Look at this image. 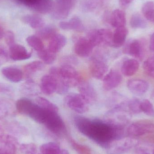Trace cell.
Instances as JSON below:
<instances>
[{
  "label": "cell",
  "mask_w": 154,
  "mask_h": 154,
  "mask_svg": "<svg viewBox=\"0 0 154 154\" xmlns=\"http://www.w3.org/2000/svg\"><path fill=\"white\" fill-rule=\"evenodd\" d=\"M61 150L59 145L54 142L43 144L40 147L42 154H60Z\"/></svg>",
  "instance_id": "f1b7e54d"
},
{
  "label": "cell",
  "mask_w": 154,
  "mask_h": 154,
  "mask_svg": "<svg viewBox=\"0 0 154 154\" xmlns=\"http://www.w3.org/2000/svg\"><path fill=\"white\" fill-rule=\"evenodd\" d=\"M4 37L5 42L9 47L15 44V36L12 31H7L5 33Z\"/></svg>",
  "instance_id": "60d3db41"
},
{
  "label": "cell",
  "mask_w": 154,
  "mask_h": 154,
  "mask_svg": "<svg viewBox=\"0 0 154 154\" xmlns=\"http://www.w3.org/2000/svg\"><path fill=\"white\" fill-rule=\"evenodd\" d=\"M2 73L6 79L14 83L20 82L23 77V73L18 68L13 66L5 67L2 69Z\"/></svg>",
  "instance_id": "e0dca14e"
},
{
  "label": "cell",
  "mask_w": 154,
  "mask_h": 154,
  "mask_svg": "<svg viewBox=\"0 0 154 154\" xmlns=\"http://www.w3.org/2000/svg\"><path fill=\"white\" fill-rule=\"evenodd\" d=\"M37 31V35L40 38L44 40L49 39L57 33V31L53 27H48L42 28Z\"/></svg>",
  "instance_id": "d6a6232c"
},
{
  "label": "cell",
  "mask_w": 154,
  "mask_h": 154,
  "mask_svg": "<svg viewBox=\"0 0 154 154\" xmlns=\"http://www.w3.org/2000/svg\"><path fill=\"white\" fill-rule=\"evenodd\" d=\"M89 69L91 75L97 79L104 78L108 70V66L106 60L99 55L93 56L90 60Z\"/></svg>",
  "instance_id": "5b68a950"
},
{
  "label": "cell",
  "mask_w": 154,
  "mask_h": 154,
  "mask_svg": "<svg viewBox=\"0 0 154 154\" xmlns=\"http://www.w3.org/2000/svg\"><path fill=\"white\" fill-rule=\"evenodd\" d=\"M127 133L132 136H141L154 133V123L147 121L134 122L128 128Z\"/></svg>",
  "instance_id": "ba28073f"
},
{
  "label": "cell",
  "mask_w": 154,
  "mask_h": 154,
  "mask_svg": "<svg viewBox=\"0 0 154 154\" xmlns=\"http://www.w3.org/2000/svg\"><path fill=\"white\" fill-rule=\"evenodd\" d=\"M75 123L82 134L106 148L113 141L122 138L123 135L124 127L110 121L91 120L77 116L75 118Z\"/></svg>",
  "instance_id": "6da1fadb"
},
{
  "label": "cell",
  "mask_w": 154,
  "mask_h": 154,
  "mask_svg": "<svg viewBox=\"0 0 154 154\" xmlns=\"http://www.w3.org/2000/svg\"><path fill=\"white\" fill-rule=\"evenodd\" d=\"M9 56L13 60L20 61L29 59L31 57L32 53L22 45L15 43L9 47Z\"/></svg>",
  "instance_id": "4fadbf2b"
},
{
  "label": "cell",
  "mask_w": 154,
  "mask_h": 154,
  "mask_svg": "<svg viewBox=\"0 0 154 154\" xmlns=\"http://www.w3.org/2000/svg\"><path fill=\"white\" fill-rule=\"evenodd\" d=\"M19 142L16 137L5 135L0 140V154H15Z\"/></svg>",
  "instance_id": "9c48e42d"
},
{
  "label": "cell",
  "mask_w": 154,
  "mask_h": 154,
  "mask_svg": "<svg viewBox=\"0 0 154 154\" xmlns=\"http://www.w3.org/2000/svg\"><path fill=\"white\" fill-rule=\"evenodd\" d=\"M141 101L136 98L130 100L128 102L127 106L130 112L134 114H139L142 111L140 109Z\"/></svg>",
  "instance_id": "d590c367"
},
{
  "label": "cell",
  "mask_w": 154,
  "mask_h": 154,
  "mask_svg": "<svg viewBox=\"0 0 154 154\" xmlns=\"http://www.w3.org/2000/svg\"><path fill=\"white\" fill-rule=\"evenodd\" d=\"M36 87L34 82L30 79H28V80L23 84L21 88L23 92L28 95H33L36 93Z\"/></svg>",
  "instance_id": "8d00e7d4"
},
{
  "label": "cell",
  "mask_w": 154,
  "mask_h": 154,
  "mask_svg": "<svg viewBox=\"0 0 154 154\" xmlns=\"http://www.w3.org/2000/svg\"><path fill=\"white\" fill-rule=\"evenodd\" d=\"M53 5L52 0H37L32 5L31 7L38 12L46 14L51 11Z\"/></svg>",
  "instance_id": "d4e9b609"
},
{
  "label": "cell",
  "mask_w": 154,
  "mask_h": 154,
  "mask_svg": "<svg viewBox=\"0 0 154 154\" xmlns=\"http://www.w3.org/2000/svg\"><path fill=\"white\" fill-rule=\"evenodd\" d=\"M59 72L60 77L70 86H78L82 82L79 73L72 65L63 64L60 68H59Z\"/></svg>",
  "instance_id": "8992f818"
},
{
  "label": "cell",
  "mask_w": 154,
  "mask_h": 154,
  "mask_svg": "<svg viewBox=\"0 0 154 154\" xmlns=\"http://www.w3.org/2000/svg\"><path fill=\"white\" fill-rule=\"evenodd\" d=\"M143 67L146 73L151 76L154 77V55L144 62Z\"/></svg>",
  "instance_id": "74e56055"
},
{
  "label": "cell",
  "mask_w": 154,
  "mask_h": 154,
  "mask_svg": "<svg viewBox=\"0 0 154 154\" xmlns=\"http://www.w3.org/2000/svg\"><path fill=\"white\" fill-rule=\"evenodd\" d=\"M58 112H49L46 121L43 125L51 132L57 134L65 133L66 126Z\"/></svg>",
  "instance_id": "52a82bcc"
},
{
  "label": "cell",
  "mask_w": 154,
  "mask_h": 154,
  "mask_svg": "<svg viewBox=\"0 0 154 154\" xmlns=\"http://www.w3.org/2000/svg\"><path fill=\"white\" fill-rule=\"evenodd\" d=\"M49 40L48 49L56 54L64 48L67 42L65 36L58 33H56Z\"/></svg>",
  "instance_id": "ac0fdd59"
},
{
  "label": "cell",
  "mask_w": 154,
  "mask_h": 154,
  "mask_svg": "<svg viewBox=\"0 0 154 154\" xmlns=\"http://www.w3.org/2000/svg\"><path fill=\"white\" fill-rule=\"evenodd\" d=\"M50 75L55 77L57 81L58 89L57 92L58 94H64L68 91L69 85L66 81L60 77L59 72V68L52 67L50 69Z\"/></svg>",
  "instance_id": "44dd1931"
},
{
  "label": "cell",
  "mask_w": 154,
  "mask_h": 154,
  "mask_svg": "<svg viewBox=\"0 0 154 154\" xmlns=\"http://www.w3.org/2000/svg\"><path fill=\"white\" fill-rule=\"evenodd\" d=\"M125 52L132 57L141 58L143 56V47L139 41L134 40L132 41L127 46Z\"/></svg>",
  "instance_id": "484cf974"
},
{
  "label": "cell",
  "mask_w": 154,
  "mask_h": 154,
  "mask_svg": "<svg viewBox=\"0 0 154 154\" xmlns=\"http://www.w3.org/2000/svg\"><path fill=\"white\" fill-rule=\"evenodd\" d=\"M39 58L42 62L47 65L53 63L57 58V54L50 51L48 49H43L38 53Z\"/></svg>",
  "instance_id": "f546056e"
},
{
  "label": "cell",
  "mask_w": 154,
  "mask_h": 154,
  "mask_svg": "<svg viewBox=\"0 0 154 154\" xmlns=\"http://www.w3.org/2000/svg\"><path fill=\"white\" fill-rule=\"evenodd\" d=\"M128 34V30L125 27L116 28L113 33V46L114 48L121 47L125 43Z\"/></svg>",
  "instance_id": "7402d4cb"
},
{
  "label": "cell",
  "mask_w": 154,
  "mask_h": 154,
  "mask_svg": "<svg viewBox=\"0 0 154 154\" xmlns=\"http://www.w3.org/2000/svg\"><path fill=\"white\" fill-rule=\"evenodd\" d=\"M44 67V63L42 61L39 60L32 61L24 66V73L26 76L29 78L36 72L42 70Z\"/></svg>",
  "instance_id": "4316f807"
},
{
  "label": "cell",
  "mask_w": 154,
  "mask_h": 154,
  "mask_svg": "<svg viewBox=\"0 0 154 154\" xmlns=\"http://www.w3.org/2000/svg\"><path fill=\"white\" fill-rule=\"evenodd\" d=\"M154 3V1H153Z\"/></svg>",
  "instance_id": "db71d44e"
},
{
  "label": "cell",
  "mask_w": 154,
  "mask_h": 154,
  "mask_svg": "<svg viewBox=\"0 0 154 154\" xmlns=\"http://www.w3.org/2000/svg\"><path fill=\"white\" fill-rule=\"evenodd\" d=\"M20 149L23 154H37V146L32 143L22 144L20 146Z\"/></svg>",
  "instance_id": "f35d334b"
},
{
  "label": "cell",
  "mask_w": 154,
  "mask_h": 154,
  "mask_svg": "<svg viewBox=\"0 0 154 154\" xmlns=\"http://www.w3.org/2000/svg\"><path fill=\"white\" fill-rule=\"evenodd\" d=\"M11 91V86L6 84L0 83V94H10Z\"/></svg>",
  "instance_id": "7bdbcfd3"
},
{
  "label": "cell",
  "mask_w": 154,
  "mask_h": 154,
  "mask_svg": "<svg viewBox=\"0 0 154 154\" xmlns=\"http://www.w3.org/2000/svg\"><path fill=\"white\" fill-rule=\"evenodd\" d=\"M113 33L108 29H100L91 31L88 34V38L94 47L100 45L113 46Z\"/></svg>",
  "instance_id": "3957f363"
},
{
  "label": "cell",
  "mask_w": 154,
  "mask_h": 154,
  "mask_svg": "<svg viewBox=\"0 0 154 154\" xmlns=\"http://www.w3.org/2000/svg\"><path fill=\"white\" fill-rule=\"evenodd\" d=\"M72 145L76 151L80 154H93L91 153L90 149L85 146L82 145L75 141L71 142Z\"/></svg>",
  "instance_id": "ab89813d"
},
{
  "label": "cell",
  "mask_w": 154,
  "mask_h": 154,
  "mask_svg": "<svg viewBox=\"0 0 154 154\" xmlns=\"http://www.w3.org/2000/svg\"><path fill=\"white\" fill-rule=\"evenodd\" d=\"M22 20L34 29H40L43 27L45 22L44 20L38 15L28 14L23 16Z\"/></svg>",
  "instance_id": "cb8c5ba5"
},
{
  "label": "cell",
  "mask_w": 154,
  "mask_h": 154,
  "mask_svg": "<svg viewBox=\"0 0 154 154\" xmlns=\"http://www.w3.org/2000/svg\"><path fill=\"white\" fill-rule=\"evenodd\" d=\"M94 47L88 38L82 37L77 41L74 49L79 57H87L91 55Z\"/></svg>",
  "instance_id": "30bf717a"
},
{
  "label": "cell",
  "mask_w": 154,
  "mask_h": 154,
  "mask_svg": "<svg viewBox=\"0 0 154 154\" xmlns=\"http://www.w3.org/2000/svg\"><path fill=\"white\" fill-rule=\"evenodd\" d=\"M130 25L134 29H145L147 27V23L138 14L132 15L130 20Z\"/></svg>",
  "instance_id": "836d02e7"
},
{
  "label": "cell",
  "mask_w": 154,
  "mask_h": 154,
  "mask_svg": "<svg viewBox=\"0 0 154 154\" xmlns=\"http://www.w3.org/2000/svg\"></svg>",
  "instance_id": "11a10c76"
},
{
  "label": "cell",
  "mask_w": 154,
  "mask_h": 154,
  "mask_svg": "<svg viewBox=\"0 0 154 154\" xmlns=\"http://www.w3.org/2000/svg\"><path fill=\"white\" fill-rule=\"evenodd\" d=\"M122 81V75L119 72L110 70L103 78V88L106 90H111L119 86Z\"/></svg>",
  "instance_id": "8fae6325"
},
{
  "label": "cell",
  "mask_w": 154,
  "mask_h": 154,
  "mask_svg": "<svg viewBox=\"0 0 154 154\" xmlns=\"http://www.w3.org/2000/svg\"><path fill=\"white\" fill-rule=\"evenodd\" d=\"M65 103L69 109L79 114L86 113L88 110V102L80 94H71L65 99Z\"/></svg>",
  "instance_id": "277c9868"
},
{
  "label": "cell",
  "mask_w": 154,
  "mask_h": 154,
  "mask_svg": "<svg viewBox=\"0 0 154 154\" xmlns=\"http://www.w3.org/2000/svg\"><path fill=\"white\" fill-rule=\"evenodd\" d=\"M127 87L131 92L137 95L145 94L148 90L149 84L147 82L140 79H132L127 82Z\"/></svg>",
  "instance_id": "5bb4252c"
},
{
  "label": "cell",
  "mask_w": 154,
  "mask_h": 154,
  "mask_svg": "<svg viewBox=\"0 0 154 154\" xmlns=\"http://www.w3.org/2000/svg\"><path fill=\"white\" fill-rule=\"evenodd\" d=\"M143 14L147 20L154 23V9L146 13Z\"/></svg>",
  "instance_id": "f6af8a7d"
},
{
  "label": "cell",
  "mask_w": 154,
  "mask_h": 154,
  "mask_svg": "<svg viewBox=\"0 0 154 154\" xmlns=\"http://www.w3.org/2000/svg\"><path fill=\"white\" fill-rule=\"evenodd\" d=\"M8 113V109L4 104L0 102V119L5 117Z\"/></svg>",
  "instance_id": "ee69618b"
},
{
  "label": "cell",
  "mask_w": 154,
  "mask_h": 154,
  "mask_svg": "<svg viewBox=\"0 0 154 154\" xmlns=\"http://www.w3.org/2000/svg\"><path fill=\"white\" fill-rule=\"evenodd\" d=\"M40 89L45 95H52L57 92L58 82L57 79L52 75H45L41 80Z\"/></svg>",
  "instance_id": "7c38bea8"
},
{
  "label": "cell",
  "mask_w": 154,
  "mask_h": 154,
  "mask_svg": "<svg viewBox=\"0 0 154 154\" xmlns=\"http://www.w3.org/2000/svg\"><path fill=\"white\" fill-rule=\"evenodd\" d=\"M9 56L6 50L3 47H0V66L8 61Z\"/></svg>",
  "instance_id": "b9f144b4"
},
{
  "label": "cell",
  "mask_w": 154,
  "mask_h": 154,
  "mask_svg": "<svg viewBox=\"0 0 154 154\" xmlns=\"http://www.w3.org/2000/svg\"><path fill=\"white\" fill-rule=\"evenodd\" d=\"M126 23L125 14L122 10L116 9L112 12L110 23L113 27L118 28L125 27Z\"/></svg>",
  "instance_id": "603a6c76"
},
{
  "label": "cell",
  "mask_w": 154,
  "mask_h": 154,
  "mask_svg": "<svg viewBox=\"0 0 154 154\" xmlns=\"http://www.w3.org/2000/svg\"><path fill=\"white\" fill-rule=\"evenodd\" d=\"M5 33V32H4L2 26H0V40L4 37Z\"/></svg>",
  "instance_id": "681fc988"
},
{
  "label": "cell",
  "mask_w": 154,
  "mask_h": 154,
  "mask_svg": "<svg viewBox=\"0 0 154 154\" xmlns=\"http://www.w3.org/2000/svg\"><path fill=\"white\" fill-rule=\"evenodd\" d=\"M60 154H69L68 151L65 149H61Z\"/></svg>",
  "instance_id": "f907efd6"
},
{
  "label": "cell",
  "mask_w": 154,
  "mask_h": 154,
  "mask_svg": "<svg viewBox=\"0 0 154 154\" xmlns=\"http://www.w3.org/2000/svg\"><path fill=\"white\" fill-rule=\"evenodd\" d=\"M49 112L50 111H47L37 104L33 103L29 110L27 116L37 123L44 124Z\"/></svg>",
  "instance_id": "9a60e30c"
},
{
  "label": "cell",
  "mask_w": 154,
  "mask_h": 154,
  "mask_svg": "<svg viewBox=\"0 0 154 154\" xmlns=\"http://www.w3.org/2000/svg\"><path fill=\"white\" fill-rule=\"evenodd\" d=\"M28 45L37 52L41 51L44 49V44L41 39L35 35L29 36L26 38Z\"/></svg>",
  "instance_id": "1f68e13d"
},
{
  "label": "cell",
  "mask_w": 154,
  "mask_h": 154,
  "mask_svg": "<svg viewBox=\"0 0 154 154\" xmlns=\"http://www.w3.org/2000/svg\"><path fill=\"white\" fill-rule=\"evenodd\" d=\"M149 48L151 51H154V32L152 34L150 38Z\"/></svg>",
  "instance_id": "bcb514c9"
},
{
  "label": "cell",
  "mask_w": 154,
  "mask_h": 154,
  "mask_svg": "<svg viewBox=\"0 0 154 154\" xmlns=\"http://www.w3.org/2000/svg\"><path fill=\"white\" fill-rule=\"evenodd\" d=\"M148 154V153H144V154Z\"/></svg>",
  "instance_id": "f5cc1de1"
},
{
  "label": "cell",
  "mask_w": 154,
  "mask_h": 154,
  "mask_svg": "<svg viewBox=\"0 0 154 154\" xmlns=\"http://www.w3.org/2000/svg\"><path fill=\"white\" fill-rule=\"evenodd\" d=\"M59 27L60 29L65 30H73L79 32L82 31L84 29L81 20L78 17H73L68 22H60Z\"/></svg>",
  "instance_id": "ffe728a7"
},
{
  "label": "cell",
  "mask_w": 154,
  "mask_h": 154,
  "mask_svg": "<svg viewBox=\"0 0 154 154\" xmlns=\"http://www.w3.org/2000/svg\"><path fill=\"white\" fill-rule=\"evenodd\" d=\"M79 90L81 95L89 103L95 101L97 99V94L93 87L88 82H82L79 85Z\"/></svg>",
  "instance_id": "2e32d148"
},
{
  "label": "cell",
  "mask_w": 154,
  "mask_h": 154,
  "mask_svg": "<svg viewBox=\"0 0 154 154\" xmlns=\"http://www.w3.org/2000/svg\"><path fill=\"white\" fill-rule=\"evenodd\" d=\"M139 68V62L137 60L129 59L123 62L121 66V72L126 76H131L136 73Z\"/></svg>",
  "instance_id": "d6986e66"
},
{
  "label": "cell",
  "mask_w": 154,
  "mask_h": 154,
  "mask_svg": "<svg viewBox=\"0 0 154 154\" xmlns=\"http://www.w3.org/2000/svg\"><path fill=\"white\" fill-rule=\"evenodd\" d=\"M138 144V140L134 138H120L110 143L107 147V152L108 154H123Z\"/></svg>",
  "instance_id": "7a4b0ae2"
},
{
  "label": "cell",
  "mask_w": 154,
  "mask_h": 154,
  "mask_svg": "<svg viewBox=\"0 0 154 154\" xmlns=\"http://www.w3.org/2000/svg\"><path fill=\"white\" fill-rule=\"evenodd\" d=\"M134 1V0H119V5L123 7L127 6Z\"/></svg>",
  "instance_id": "7dc6e473"
},
{
  "label": "cell",
  "mask_w": 154,
  "mask_h": 154,
  "mask_svg": "<svg viewBox=\"0 0 154 154\" xmlns=\"http://www.w3.org/2000/svg\"><path fill=\"white\" fill-rule=\"evenodd\" d=\"M33 103L29 99L22 98L17 100L16 108L17 111L21 114L27 115Z\"/></svg>",
  "instance_id": "83f0119b"
},
{
  "label": "cell",
  "mask_w": 154,
  "mask_h": 154,
  "mask_svg": "<svg viewBox=\"0 0 154 154\" xmlns=\"http://www.w3.org/2000/svg\"><path fill=\"white\" fill-rule=\"evenodd\" d=\"M5 134H4V131L2 127V126L0 125V140H1V139L5 136Z\"/></svg>",
  "instance_id": "c3c4849f"
},
{
  "label": "cell",
  "mask_w": 154,
  "mask_h": 154,
  "mask_svg": "<svg viewBox=\"0 0 154 154\" xmlns=\"http://www.w3.org/2000/svg\"><path fill=\"white\" fill-rule=\"evenodd\" d=\"M140 109L142 112L151 117H154V107L152 102L147 99L141 101Z\"/></svg>",
  "instance_id": "e575fe53"
},
{
  "label": "cell",
  "mask_w": 154,
  "mask_h": 154,
  "mask_svg": "<svg viewBox=\"0 0 154 154\" xmlns=\"http://www.w3.org/2000/svg\"><path fill=\"white\" fill-rule=\"evenodd\" d=\"M36 104L47 111L58 112L59 109L55 104L43 97H38L36 99Z\"/></svg>",
  "instance_id": "4dcf8cb0"
},
{
  "label": "cell",
  "mask_w": 154,
  "mask_h": 154,
  "mask_svg": "<svg viewBox=\"0 0 154 154\" xmlns=\"http://www.w3.org/2000/svg\"><path fill=\"white\" fill-rule=\"evenodd\" d=\"M152 154H154V149L153 150V153H152Z\"/></svg>",
  "instance_id": "816d5d0a"
}]
</instances>
